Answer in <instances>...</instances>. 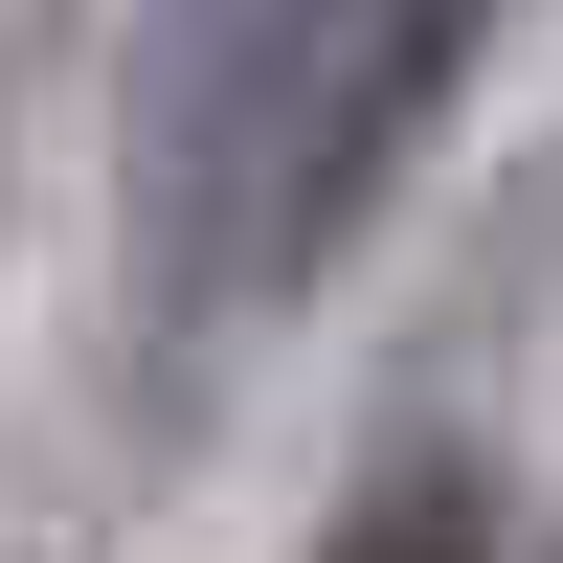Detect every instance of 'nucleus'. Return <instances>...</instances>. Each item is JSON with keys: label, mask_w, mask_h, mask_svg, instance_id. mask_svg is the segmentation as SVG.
<instances>
[{"label": "nucleus", "mask_w": 563, "mask_h": 563, "mask_svg": "<svg viewBox=\"0 0 563 563\" xmlns=\"http://www.w3.org/2000/svg\"><path fill=\"white\" fill-rule=\"evenodd\" d=\"M474 45H496V0H384V23H361V113H339V158H361V203H384V180L429 158V113L474 90Z\"/></svg>", "instance_id": "2"}, {"label": "nucleus", "mask_w": 563, "mask_h": 563, "mask_svg": "<svg viewBox=\"0 0 563 563\" xmlns=\"http://www.w3.org/2000/svg\"><path fill=\"white\" fill-rule=\"evenodd\" d=\"M541 563H563V541H541Z\"/></svg>", "instance_id": "4"}, {"label": "nucleus", "mask_w": 563, "mask_h": 563, "mask_svg": "<svg viewBox=\"0 0 563 563\" xmlns=\"http://www.w3.org/2000/svg\"><path fill=\"white\" fill-rule=\"evenodd\" d=\"M316 563H474V474H384V496H361Z\"/></svg>", "instance_id": "3"}, {"label": "nucleus", "mask_w": 563, "mask_h": 563, "mask_svg": "<svg viewBox=\"0 0 563 563\" xmlns=\"http://www.w3.org/2000/svg\"><path fill=\"white\" fill-rule=\"evenodd\" d=\"M361 23H384V0H135L113 158H135V271H158L180 316L294 294V271L361 225V158H339Z\"/></svg>", "instance_id": "1"}]
</instances>
